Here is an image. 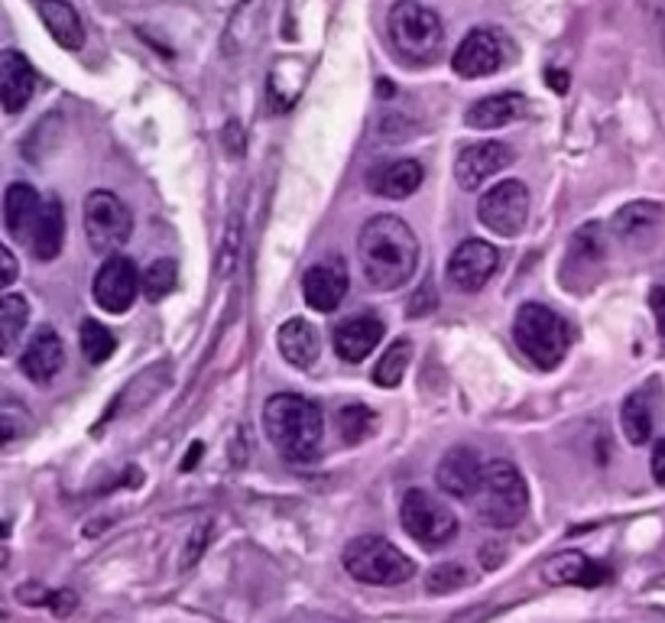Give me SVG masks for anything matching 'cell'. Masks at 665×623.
Wrapping results in <instances>:
<instances>
[{"mask_svg":"<svg viewBox=\"0 0 665 623\" xmlns=\"http://www.w3.org/2000/svg\"><path fill=\"white\" fill-rule=\"evenodd\" d=\"M484 461L474 448L467 445H454L451 451H444L439 468H436V484L439 490L454 497V500H474V494L480 490L484 481Z\"/></svg>","mask_w":665,"mask_h":623,"instance_id":"cell-14","label":"cell"},{"mask_svg":"<svg viewBox=\"0 0 665 623\" xmlns=\"http://www.w3.org/2000/svg\"><path fill=\"white\" fill-rule=\"evenodd\" d=\"M542 582L552 588H598L607 582V569L591 562L578 549H565V552H555L552 559H545Z\"/></svg>","mask_w":665,"mask_h":623,"instance_id":"cell-16","label":"cell"},{"mask_svg":"<svg viewBox=\"0 0 665 623\" xmlns=\"http://www.w3.org/2000/svg\"><path fill=\"white\" fill-rule=\"evenodd\" d=\"M513 338L519 345V351L536 364V367H559L572 348V328L568 322L549 309V306H539V302H526L516 309V319H513Z\"/></svg>","mask_w":665,"mask_h":623,"instance_id":"cell-5","label":"cell"},{"mask_svg":"<svg viewBox=\"0 0 665 623\" xmlns=\"http://www.w3.org/2000/svg\"><path fill=\"white\" fill-rule=\"evenodd\" d=\"M653 309H656V322H660V328H665V289L663 286H656V289H653Z\"/></svg>","mask_w":665,"mask_h":623,"instance_id":"cell-40","label":"cell"},{"mask_svg":"<svg viewBox=\"0 0 665 623\" xmlns=\"http://www.w3.org/2000/svg\"><path fill=\"white\" fill-rule=\"evenodd\" d=\"M552 85H555L559 91H565V75H562V72H552Z\"/></svg>","mask_w":665,"mask_h":623,"instance_id":"cell-42","label":"cell"},{"mask_svg":"<svg viewBox=\"0 0 665 623\" xmlns=\"http://www.w3.org/2000/svg\"><path fill=\"white\" fill-rule=\"evenodd\" d=\"M523 114H526V98L503 91V95H487V98L474 101L464 111V124L470 130H500V127L519 121Z\"/></svg>","mask_w":665,"mask_h":623,"instance_id":"cell-23","label":"cell"},{"mask_svg":"<svg viewBox=\"0 0 665 623\" xmlns=\"http://www.w3.org/2000/svg\"><path fill=\"white\" fill-rule=\"evenodd\" d=\"M62 367H65V345H62L59 332L49 325L36 328V335L26 341V348L20 354L23 377L36 387H46L62 374Z\"/></svg>","mask_w":665,"mask_h":623,"instance_id":"cell-15","label":"cell"},{"mask_svg":"<svg viewBox=\"0 0 665 623\" xmlns=\"http://www.w3.org/2000/svg\"><path fill=\"white\" fill-rule=\"evenodd\" d=\"M380 341L384 322L377 315H354L335 328V354L348 364H361L364 358H371Z\"/></svg>","mask_w":665,"mask_h":623,"instance_id":"cell-20","label":"cell"},{"mask_svg":"<svg viewBox=\"0 0 665 623\" xmlns=\"http://www.w3.org/2000/svg\"><path fill=\"white\" fill-rule=\"evenodd\" d=\"M302 296L315 312H335L348 296V266L341 260L315 263L302 276Z\"/></svg>","mask_w":665,"mask_h":623,"instance_id":"cell-18","label":"cell"},{"mask_svg":"<svg viewBox=\"0 0 665 623\" xmlns=\"http://www.w3.org/2000/svg\"><path fill=\"white\" fill-rule=\"evenodd\" d=\"M653 477H656V484L665 487V438L653 445Z\"/></svg>","mask_w":665,"mask_h":623,"instance_id":"cell-39","label":"cell"},{"mask_svg":"<svg viewBox=\"0 0 665 623\" xmlns=\"http://www.w3.org/2000/svg\"><path fill=\"white\" fill-rule=\"evenodd\" d=\"M85 234L95 253H117L134 234V214L114 192H91L85 199Z\"/></svg>","mask_w":665,"mask_h":623,"instance_id":"cell-8","label":"cell"},{"mask_svg":"<svg viewBox=\"0 0 665 623\" xmlns=\"http://www.w3.org/2000/svg\"><path fill=\"white\" fill-rule=\"evenodd\" d=\"M176 279H179V266L173 257H160L153 260L147 270H143V296L150 302H163L173 289H176Z\"/></svg>","mask_w":665,"mask_h":623,"instance_id":"cell-33","label":"cell"},{"mask_svg":"<svg viewBox=\"0 0 665 623\" xmlns=\"http://www.w3.org/2000/svg\"><path fill=\"white\" fill-rule=\"evenodd\" d=\"M377 432V413L364 403H351L338 413V435L344 445H361Z\"/></svg>","mask_w":665,"mask_h":623,"instance_id":"cell-32","label":"cell"},{"mask_svg":"<svg viewBox=\"0 0 665 623\" xmlns=\"http://www.w3.org/2000/svg\"><path fill=\"white\" fill-rule=\"evenodd\" d=\"M263 428L269 445L279 451V458L292 464H305L322 451V438H325L322 410L299 394L269 397L263 407Z\"/></svg>","mask_w":665,"mask_h":623,"instance_id":"cell-2","label":"cell"},{"mask_svg":"<svg viewBox=\"0 0 665 623\" xmlns=\"http://www.w3.org/2000/svg\"><path fill=\"white\" fill-rule=\"evenodd\" d=\"M13 279H16V260H13L10 247L3 244L0 247V286H10Z\"/></svg>","mask_w":665,"mask_h":623,"instance_id":"cell-38","label":"cell"},{"mask_svg":"<svg viewBox=\"0 0 665 623\" xmlns=\"http://www.w3.org/2000/svg\"><path fill=\"white\" fill-rule=\"evenodd\" d=\"M400 523L410 539H416L423 549H442L457 536V520L442 500L429 490H406L400 503Z\"/></svg>","mask_w":665,"mask_h":623,"instance_id":"cell-7","label":"cell"},{"mask_svg":"<svg viewBox=\"0 0 665 623\" xmlns=\"http://www.w3.org/2000/svg\"><path fill=\"white\" fill-rule=\"evenodd\" d=\"M75 605H78V598H75L72 591H55V595H49V608H52L55 618H68Z\"/></svg>","mask_w":665,"mask_h":623,"instance_id":"cell-37","label":"cell"},{"mask_svg":"<svg viewBox=\"0 0 665 623\" xmlns=\"http://www.w3.org/2000/svg\"><path fill=\"white\" fill-rule=\"evenodd\" d=\"M199 454H202V445L196 441V445H192V451H189V454H186V461H183V471H192V468H196V461H199Z\"/></svg>","mask_w":665,"mask_h":623,"instance_id":"cell-41","label":"cell"},{"mask_svg":"<svg viewBox=\"0 0 665 623\" xmlns=\"http://www.w3.org/2000/svg\"><path fill=\"white\" fill-rule=\"evenodd\" d=\"M513 163V147L500 144V140H480L470 144L457 153L454 160V179L461 189H480L487 179L500 176L506 166Z\"/></svg>","mask_w":665,"mask_h":623,"instance_id":"cell-13","label":"cell"},{"mask_svg":"<svg viewBox=\"0 0 665 623\" xmlns=\"http://www.w3.org/2000/svg\"><path fill=\"white\" fill-rule=\"evenodd\" d=\"M26 322H29L26 299L16 296V292H7L0 299V354H13L16 338L26 332Z\"/></svg>","mask_w":665,"mask_h":623,"instance_id":"cell-30","label":"cell"},{"mask_svg":"<svg viewBox=\"0 0 665 623\" xmlns=\"http://www.w3.org/2000/svg\"><path fill=\"white\" fill-rule=\"evenodd\" d=\"M423 179H426V170H423L419 160H387V163H380V166H374L367 173L371 192L380 196V199H390V202L416 196Z\"/></svg>","mask_w":665,"mask_h":623,"instance_id":"cell-19","label":"cell"},{"mask_svg":"<svg viewBox=\"0 0 665 623\" xmlns=\"http://www.w3.org/2000/svg\"><path fill=\"white\" fill-rule=\"evenodd\" d=\"M474 513L490 529H513L529 513V490L523 474L510 461H490L484 468L480 490L474 494Z\"/></svg>","mask_w":665,"mask_h":623,"instance_id":"cell-4","label":"cell"},{"mask_svg":"<svg viewBox=\"0 0 665 623\" xmlns=\"http://www.w3.org/2000/svg\"><path fill=\"white\" fill-rule=\"evenodd\" d=\"M78 338H81V354H85L88 364H104L114 354V348H117V338L111 335V328H104L95 319L81 322V335Z\"/></svg>","mask_w":665,"mask_h":623,"instance_id":"cell-34","label":"cell"},{"mask_svg":"<svg viewBox=\"0 0 665 623\" xmlns=\"http://www.w3.org/2000/svg\"><path fill=\"white\" fill-rule=\"evenodd\" d=\"M565 270H572V276H565V289H588V283L598 276V266L604 263V234L598 224H585L578 227V234L568 244V257H565Z\"/></svg>","mask_w":665,"mask_h":623,"instance_id":"cell-17","label":"cell"},{"mask_svg":"<svg viewBox=\"0 0 665 623\" xmlns=\"http://www.w3.org/2000/svg\"><path fill=\"white\" fill-rule=\"evenodd\" d=\"M91 292H95L98 309H104V312H111V315H124V312L134 306L137 292H143V276L137 273V266H134L130 257L111 253V257L98 266Z\"/></svg>","mask_w":665,"mask_h":623,"instance_id":"cell-10","label":"cell"},{"mask_svg":"<svg viewBox=\"0 0 665 623\" xmlns=\"http://www.w3.org/2000/svg\"><path fill=\"white\" fill-rule=\"evenodd\" d=\"M36 95V72L16 49L0 55V101L7 114H20Z\"/></svg>","mask_w":665,"mask_h":623,"instance_id":"cell-21","label":"cell"},{"mask_svg":"<svg viewBox=\"0 0 665 623\" xmlns=\"http://www.w3.org/2000/svg\"><path fill=\"white\" fill-rule=\"evenodd\" d=\"M62 240H65V211L59 199H46L42 211H39V221L29 234V253L39 260V263H49L59 257L62 250Z\"/></svg>","mask_w":665,"mask_h":623,"instance_id":"cell-26","label":"cell"},{"mask_svg":"<svg viewBox=\"0 0 665 623\" xmlns=\"http://www.w3.org/2000/svg\"><path fill=\"white\" fill-rule=\"evenodd\" d=\"M390 42L397 49V59L410 68H426L442 55L444 26L436 10H429L419 0H400L390 10L387 20Z\"/></svg>","mask_w":665,"mask_h":623,"instance_id":"cell-3","label":"cell"},{"mask_svg":"<svg viewBox=\"0 0 665 623\" xmlns=\"http://www.w3.org/2000/svg\"><path fill=\"white\" fill-rule=\"evenodd\" d=\"M500 270V250L480 237L461 240L448 257V283L457 292H480Z\"/></svg>","mask_w":665,"mask_h":623,"instance_id":"cell-12","label":"cell"},{"mask_svg":"<svg viewBox=\"0 0 665 623\" xmlns=\"http://www.w3.org/2000/svg\"><path fill=\"white\" fill-rule=\"evenodd\" d=\"M33 7H36L42 26L49 29V36L62 49L78 52L85 46V26H81V20H78L72 3H65V0H33Z\"/></svg>","mask_w":665,"mask_h":623,"instance_id":"cell-25","label":"cell"},{"mask_svg":"<svg viewBox=\"0 0 665 623\" xmlns=\"http://www.w3.org/2000/svg\"><path fill=\"white\" fill-rule=\"evenodd\" d=\"M620 428H624V438L630 445H647L650 435H653V403H650V394L647 390H637L624 400L620 407Z\"/></svg>","mask_w":665,"mask_h":623,"instance_id":"cell-29","label":"cell"},{"mask_svg":"<svg viewBox=\"0 0 665 623\" xmlns=\"http://www.w3.org/2000/svg\"><path fill=\"white\" fill-rule=\"evenodd\" d=\"M276 348L286 358V364H292L296 371H309L318 364L322 358V338L318 328L309 325L305 319H289L279 332H276Z\"/></svg>","mask_w":665,"mask_h":623,"instance_id":"cell-22","label":"cell"},{"mask_svg":"<svg viewBox=\"0 0 665 623\" xmlns=\"http://www.w3.org/2000/svg\"><path fill=\"white\" fill-rule=\"evenodd\" d=\"M361 273L371 289L393 292L416 276L419 266V237L397 214H377L364 224L357 237Z\"/></svg>","mask_w":665,"mask_h":623,"instance_id":"cell-1","label":"cell"},{"mask_svg":"<svg viewBox=\"0 0 665 623\" xmlns=\"http://www.w3.org/2000/svg\"><path fill=\"white\" fill-rule=\"evenodd\" d=\"M464 585H467V569L461 562H444L426 575L429 595H451V591H461Z\"/></svg>","mask_w":665,"mask_h":623,"instance_id":"cell-35","label":"cell"},{"mask_svg":"<svg viewBox=\"0 0 665 623\" xmlns=\"http://www.w3.org/2000/svg\"><path fill=\"white\" fill-rule=\"evenodd\" d=\"M263 10H266V0H237L234 3L227 29H224V52L227 55H240L256 39L260 23H263Z\"/></svg>","mask_w":665,"mask_h":623,"instance_id":"cell-27","label":"cell"},{"mask_svg":"<svg viewBox=\"0 0 665 623\" xmlns=\"http://www.w3.org/2000/svg\"><path fill=\"white\" fill-rule=\"evenodd\" d=\"M410 364H413V341H410V338H397V341H390V348L384 351L380 364L374 367V381H377L380 387L393 390V387L403 384Z\"/></svg>","mask_w":665,"mask_h":623,"instance_id":"cell-31","label":"cell"},{"mask_svg":"<svg viewBox=\"0 0 665 623\" xmlns=\"http://www.w3.org/2000/svg\"><path fill=\"white\" fill-rule=\"evenodd\" d=\"M212 529H215L212 520H205V523H199V526L192 529V536H189V543H186V552H183V569H192V565L202 559V552H205V546H209V539H212Z\"/></svg>","mask_w":665,"mask_h":623,"instance_id":"cell-36","label":"cell"},{"mask_svg":"<svg viewBox=\"0 0 665 623\" xmlns=\"http://www.w3.org/2000/svg\"><path fill=\"white\" fill-rule=\"evenodd\" d=\"M477 217L487 230L500 237L523 234L529 221V189L519 179H503L493 189H487L477 202Z\"/></svg>","mask_w":665,"mask_h":623,"instance_id":"cell-9","label":"cell"},{"mask_svg":"<svg viewBox=\"0 0 665 623\" xmlns=\"http://www.w3.org/2000/svg\"><path fill=\"white\" fill-rule=\"evenodd\" d=\"M42 211V199L29 183H10L3 192V227L16 240H29Z\"/></svg>","mask_w":665,"mask_h":623,"instance_id":"cell-24","label":"cell"},{"mask_svg":"<svg viewBox=\"0 0 665 623\" xmlns=\"http://www.w3.org/2000/svg\"><path fill=\"white\" fill-rule=\"evenodd\" d=\"M344 572L374 588H397L416 575V562L384 536H357L344 546Z\"/></svg>","mask_w":665,"mask_h":623,"instance_id":"cell-6","label":"cell"},{"mask_svg":"<svg viewBox=\"0 0 665 623\" xmlns=\"http://www.w3.org/2000/svg\"><path fill=\"white\" fill-rule=\"evenodd\" d=\"M506 59H510V42H506V36L497 33V29L480 26V29H470V33L461 39L457 52L451 55V68H454L461 78H484V75L500 72V68L506 65Z\"/></svg>","mask_w":665,"mask_h":623,"instance_id":"cell-11","label":"cell"},{"mask_svg":"<svg viewBox=\"0 0 665 623\" xmlns=\"http://www.w3.org/2000/svg\"><path fill=\"white\" fill-rule=\"evenodd\" d=\"M663 221H665L663 205H656V202H633V205H624L614 217H611V230H614L617 240L633 244V240L650 237Z\"/></svg>","mask_w":665,"mask_h":623,"instance_id":"cell-28","label":"cell"}]
</instances>
